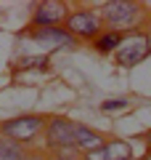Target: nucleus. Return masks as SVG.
I'll list each match as a JSON object with an SVG mask.
<instances>
[{
  "instance_id": "nucleus-12",
  "label": "nucleus",
  "mask_w": 151,
  "mask_h": 160,
  "mask_svg": "<svg viewBox=\"0 0 151 160\" xmlns=\"http://www.w3.org/2000/svg\"><path fill=\"white\" fill-rule=\"evenodd\" d=\"M130 107V99H106V102L101 104V109H103V112H122V109H127Z\"/></svg>"
},
{
  "instance_id": "nucleus-4",
  "label": "nucleus",
  "mask_w": 151,
  "mask_h": 160,
  "mask_svg": "<svg viewBox=\"0 0 151 160\" xmlns=\"http://www.w3.org/2000/svg\"><path fill=\"white\" fill-rule=\"evenodd\" d=\"M151 53V38L149 32H140V29H133V32L122 35V43L114 51V59H117L119 67H135L143 59H149Z\"/></svg>"
},
{
  "instance_id": "nucleus-8",
  "label": "nucleus",
  "mask_w": 151,
  "mask_h": 160,
  "mask_svg": "<svg viewBox=\"0 0 151 160\" xmlns=\"http://www.w3.org/2000/svg\"><path fill=\"white\" fill-rule=\"evenodd\" d=\"M32 40L45 46L48 51H58V48H72L74 46V38L66 32L64 27H45V29H32Z\"/></svg>"
},
{
  "instance_id": "nucleus-9",
  "label": "nucleus",
  "mask_w": 151,
  "mask_h": 160,
  "mask_svg": "<svg viewBox=\"0 0 151 160\" xmlns=\"http://www.w3.org/2000/svg\"><path fill=\"white\" fill-rule=\"evenodd\" d=\"M103 142H106V136H103V133L93 131V128H88V126L74 123V149H77L80 155L93 152V149L103 147Z\"/></svg>"
},
{
  "instance_id": "nucleus-11",
  "label": "nucleus",
  "mask_w": 151,
  "mask_h": 160,
  "mask_svg": "<svg viewBox=\"0 0 151 160\" xmlns=\"http://www.w3.org/2000/svg\"><path fill=\"white\" fill-rule=\"evenodd\" d=\"M24 152H27V149L19 147L16 142L0 136V160H24Z\"/></svg>"
},
{
  "instance_id": "nucleus-1",
  "label": "nucleus",
  "mask_w": 151,
  "mask_h": 160,
  "mask_svg": "<svg viewBox=\"0 0 151 160\" xmlns=\"http://www.w3.org/2000/svg\"><path fill=\"white\" fill-rule=\"evenodd\" d=\"M43 136H45V152L80 158V152L74 149V123L69 118H61V115L48 118L45 128H43Z\"/></svg>"
},
{
  "instance_id": "nucleus-5",
  "label": "nucleus",
  "mask_w": 151,
  "mask_h": 160,
  "mask_svg": "<svg viewBox=\"0 0 151 160\" xmlns=\"http://www.w3.org/2000/svg\"><path fill=\"white\" fill-rule=\"evenodd\" d=\"M64 29L72 38L95 40L103 32V22H101V13L90 11V8H74V11H69V19L64 22Z\"/></svg>"
},
{
  "instance_id": "nucleus-15",
  "label": "nucleus",
  "mask_w": 151,
  "mask_h": 160,
  "mask_svg": "<svg viewBox=\"0 0 151 160\" xmlns=\"http://www.w3.org/2000/svg\"><path fill=\"white\" fill-rule=\"evenodd\" d=\"M45 160H80V158H66V155H48Z\"/></svg>"
},
{
  "instance_id": "nucleus-13",
  "label": "nucleus",
  "mask_w": 151,
  "mask_h": 160,
  "mask_svg": "<svg viewBox=\"0 0 151 160\" xmlns=\"http://www.w3.org/2000/svg\"><path fill=\"white\" fill-rule=\"evenodd\" d=\"M21 67L24 69H48V56H24Z\"/></svg>"
},
{
  "instance_id": "nucleus-2",
  "label": "nucleus",
  "mask_w": 151,
  "mask_h": 160,
  "mask_svg": "<svg viewBox=\"0 0 151 160\" xmlns=\"http://www.w3.org/2000/svg\"><path fill=\"white\" fill-rule=\"evenodd\" d=\"M140 19H143V6L135 0H112L101 8V22L114 32H125V29L133 32L140 24Z\"/></svg>"
},
{
  "instance_id": "nucleus-16",
  "label": "nucleus",
  "mask_w": 151,
  "mask_h": 160,
  "mask_svg": "<svg viewBox=\"0 0 151 160\" xmlns=\"http://www.w3.org/2000/svg\"><path fill=\"white\" fill-rule=\"evenodd\" d=\"M146 147H149V155H151V131H146Z\"/></svg>"
},
{
  "instance_id": "nucleus-7",
  "label": "nucleus",
  "mask_w": 151,
  "mask_h": 160,
  "mask_svg": "<svg viewBox=\"0 0 151 160\" xmlns=\"http://www.w3.org/2000/svg\"><path fill=\"white\" fill-rule=\"evenodd\" d=\"M80 160H133V147L125 139H106L103 147L80 155Z\"/></svg>"
},
{
  "instance_id": "nucleus-10",
  "label": "nucleus",
  "mask_w": 151,
  "mask_h": 160,
  "mask_svg": "<svg viewBox=\"0 0 151 160\" xmlns=\"http://www.w3.org/2000/svg\"><path fill=\"white\" fill-rule=\"evenodd\" d=\"M119 43H122V32H114V29H103V32L93 40V46H95V51H98V53H112V51H117Z\"/></svg>"
},
{
  "instance_id": "nucleus-6",
  "label": "nucleus",
  "mask_w": 151,
  "mask_h": 160,
  "mask_svg": "<svg viewBox=\"0 0 151 160\" xmlns=\"http://www.w3.org/2000/svg\"><path fill=\"white\" fill-rule=\"evenodd\" d=\"M69 3L64 0H43L32 11V29H45V27H64L69 19Z\"/></svg>"
},
{
  "instance_id": "nucleus-14",
  "label": "nucleus",
  "mask_w": 151,
  "mask_h": 160,
  "mask_svg": "<svg viewBox=\"0 0 151 160\" xmlns=\"http://www.w3.org/2000/svg\"><path fill=\"white\" fill-rule=\"evenodd\" d=\"M48 158V152H43V149H27L24 152V160H45Z\"/></svg>"
},
{
  "instance_id": "nucleus-3",
  "label": "nucleus",
  "mask_w": 151,
  "mask_h": 160,
  "mask_svg": "<svg viewBox=\"0 0 151 160\" xmlns=\"http://www.w3.org/2000/svg\"><path fill=\"white\" fill-rule=\"evenodd\" d=\"M45 120L43 115H19V118H11L6 123H0V136L16 142L19 147H32L40 136H43V128H45Z\"/></svg>"
}]
</instances>
